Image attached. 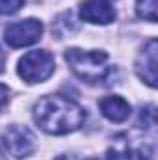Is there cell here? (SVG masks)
<instances>
[{"instance_id": "obj_11", "label": "cell", "mask_w": 158, "mask_h": 160, "mask_svg": "<svg viewBox=\"0 0 158 160\" xmlns=\"http://www.w3.org/2000/svg\"><path fill=\"white\" fill-rule=\"evenodd\" d=\"M140 119H141V123H143L145 128H153V127L156 125V112H155V106H149V108L141 110Z\"/></svg>"}, {"instance_id": "obj_4", "label": "cell", "mask_w": 158, "mask_h": 160, "mask_svg": "<svg viewBox=\"0 0 158 160\" xmlns=\"http://www.w3.org/2000/svg\"><path fill=\"white\" fill-rule=\"evenodd\" d=\"M43 36V24L37 19H24L11 22L4 30V39L11 48H22L37 43Z\"/></svg>"}, {"instance_id": "obj_2", "label": "cell", "mask_w": 158, "mask_h": 160, "mask_svg": "<svg viewBox=\"0 0 158 160\" xmlns=\"http://www.w3.org/2000/svg\"><path fill=\"white\" fill-rule=\"evenodd\" d=\"M65 60L71 71L87 84H110L116 67L108 65V54L102 50H65Z\"/></svg>"}, {"instance_id": "obj_3", "label": "cell", "mask_w": 158, "mask_h": 160, "mask_svg": "<svg viewBox=\"0 0 158 160\" xmlns=\"http://www.w3.org/2000/svg\"><path fill=\"white\" fill-rule=\"evenodd\" d=\"M54 69H56L54 56L48 50H30L19 60L17 73L24 82L37 84V82H45L47 78H50Z\"/></svg>"}, {"instance_id": "obj_9", "label": "cell", "mask_w": 158, "mask_h": 160, "mask_svg": "<svg viewBox=\"0 0 158 160\" xmlns=\"http://www.w3.org/2000/svg\"><path fill=\"white\" fill-rule=\"evenodd\" d=\"M156 0H138L136 2V13L140 19L156 22Z\"/></svg>"}, {"instance_id": "obj_12", "label": "cell", "mask_w": 158, "mask_h": 160, "mask_svg": "<svg viewBox=\"0 0 158 160\" xmlns=\"http://www.w3.org/2000/svg\"><path fill=\"white\" fill-rule=\"evenodd\" d=\"M7 101H9V89H7V86L0 84V110L7 104Z\"/></svg>"}, {"instance_id": "obj_5", "label": "cell", "mask_w": 158, "mask_h": 160, "mask_svg": "<svg viewBox=\"0 0 158 160\" xmlns=\"http://www.w3.org/2000/svg\"><path fill=\"white\" fill-rule=\"evenodd\" d=\"M2 145L13 158H26L37 147L36 136L32 134V130L26 127H21V125H13L6 130Z\"/></svg>"}, {"instance_id": "obj_10", "label": "cell", "mask_w": 158, "mask_h": 160, "mask_svg": "<svg viewBox=\"0 0 158 160\" xmlns=\"http://www.w3.org/2000/svg\"><path fill=\"white\" fill-rule=\"evenodd\" d=\"M24 6V0H0V15H13Z\"/></svg>"}, {"instance_id": "obj_8", "label": "cell", "mask_w": 158, "mask_h": 160, "mask_svg": "<svg viewBox=\"0 0 158 160\" xmlns=\"http://www.w3.org/2000/svg\"><path fill=\"white\" fill-rule=\"evenodd\" d=\"M99 108H101V114L106 119L114 121V123H123L130 116V104L123 97H119V95H108V97H104L99 102Z\"/></svg>"}, {"instance_id": "obj_13", "label": "cell", "mask_w": 158, "mask_h": 160, "mask_svg": "<svg viewBox=\"0 0 158 160\" xmlns=\"http://www.w3.org/2000/svg\"><path fill=\"white\" fill-rule=\"evenodd\" d=\"M4 63H6V58H4V52L0 50V73L4 71Z\"/></svg>"}, {"instance_id": "obj_1", "label": "cell", "mask_w": 158, "mask_h": 160, "mask_svg": "<svg viewBox=\"0 0 158 160\" xmlns=\"http://www.w3.org/2000/svg\"><path fill=\"white\" fill-rule=\"evenodd\" d=\"M34 121L47 134L62 136L78 130L86 121V110L69 97L45 95L34 106Z\"/></svg>"}, {"instance_id": "obj_6", "label": "cell", "mask_w": 158, "mask_h": 160, "mask_svg": "<svg viewBox=\"0 0 158 160\" xmlns=\"http://www.w3.org/2000/svg\"><path fill=\"white\" fill-rule=\"evenodd\" d=\"M158 43L156 39H151L138 54L136 60V73L147 86L156 88V50Z\"/></svg>"}, {"instance_id": "obj_7", "label": "cell", "mask_w": 158, "mask_h": 160, "mask_svg": "<svg viewBox=\"0 0 158 160\" xmlns=\"http://www.w3.org/2000/svg\"><path fill=\"white\" fill-rule=\"evenodd\" d=\"M80 17L91 24H110L116 21V9L106 0H87L80 8Z\"/></svg>"}]
</instances>
